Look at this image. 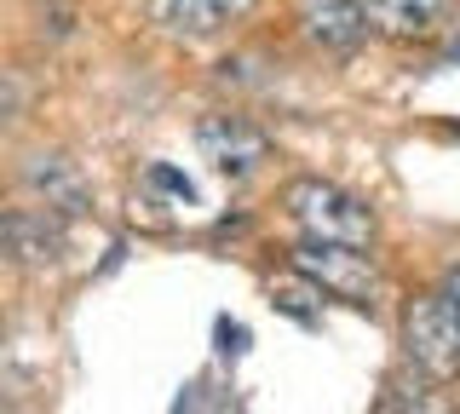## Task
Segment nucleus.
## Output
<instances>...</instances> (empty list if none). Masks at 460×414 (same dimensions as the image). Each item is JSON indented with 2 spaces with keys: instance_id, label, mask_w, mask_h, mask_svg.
I'll list each match as a JSON object with an SVG mask.
<instances>
[{
  "instance_id": "nucleus-1",
  "label": "nucleus",
  "mask_w": 460,
  "mask_h": 414,
  "mask_svg": "<svg viewBox=\"0 0 460 414\" xmlns=\"http://www.w3.org/2000/svg\"><path fill=\"white\" fill-rule=\"evenodd\" d=\"M282 207L294 213V225L305 236H316V242H351V248H368V236H374L368 207L357 202V196H345L340 184H328V179L288 184V190H282Z\"/></svg>"
},
{
  "instance_id": "nucleus-2",
  "label": "nucleus",
  "mask_w": 460,
  "mask_h": 414,
  "mask_svg": "<svg viewBox=\"0 0 460 414\" xmlns=\"http://www.w3.org/2000/svg\"><path fill=\"white\" fill-rule=\"evenodd\" d=\"M402 351H409V363L431 380L460 374V311L443 288L409 305V317H402Z\"/></svg>"
},
{
  "instance_id": "nucleus-3",
  "label": "nucleus",
  "mask_w": 460,
  "mask_h": 414,
  "mask_svg": "<svg viewBox=\"0 0 460 414\" xmlns=\"http://www.w3.org/2000/svg\"><path fill=\"white\" fill-rule=\"evenodd\" d=\"M294 270L311 282V288H328V294L351 299V305H368L374 288H380L374 260L363 248H351V242H316V236H305L294 248Z\"/></svg>"
},
{
  "instance_id": "nucleus-4",
  "label": "nucleus",
  "mask_w": 460,
  "mask_h": 414,
  "mask_svg": "<svg viewBox=\"0 0 460 414\" xmlns=\"http://www.w3.org/2000/svg\"><path fill=\"white\" fill-rule=\"evenodd\" d=\"M196 145H201V155H208L219 173H230V179H248L253 167L270 155V138L259 133L248 116H230V110L196 121Z\"/></svg>"
},
{
  "instance_id": "nucleus-5",
  "label": "nucleus",
  "mask_w": 460,
  "mask_h": 414,
  "mask_svg": "<svg viewBox=\"0 0 460 414\" xmlns=\"http://www.w3.org/2000/svg\"><path fill=\"white\" fill-rule=\"evenodd\" d=\"M259 0H144V12H150V23L172 40H208L230 30V23H242Z\"/></svg>"
},
{
  "instance_id": "nucleus-6",
  "label": "nucleus",
  "mask_w": 460,
  "mask_h": 414,
  "mask_svg": "<svg viewBox=\"0 0 460 414\" xmlns=\"http://www.w3.org/2000/svg\"><path fill=\"white\" fill-rule=\"evenodd\" d=\"M299 30H305L311 47L351 52V47L368 40L374 18H368V0H305V6H299Z\"/></svg>"
},
{
  "instance_id": "nucleus-7",
  "label": "nucleus",
  "mask_w": 460,
  "mask_h": 414,
  "mask_svg": "<svg viewBox=\"0 0 460 414\" xmlns=\"http://www.w3.org/2000/svg\"><path fill=\"white\" fill-rule=\"evenodd\" d=\"M455 0H368V18L374 30L397 35V40H426L449 23Z\"/></svg>"
},
{
  "instance_id": "nucleus-8",
  "label": "nucleus",
  "mask_w": 460,
  "mask_h": 414,
  "mask_svg": "<svg viewBox=\"0 0 460 414\" xmlns=\"http://www.w3.org/2000/svg\"><path fill=\"white\" fill-rule=\"evenodd\" d=\"M23 179L35 184V190L47 196V207H58V213H81V207H86V190H81V179L69 173L64 162H52V155H35V162L23 167Z\"/></svg>"
},
{
  "instance_id": "nucleus-9",
  "label": "nucleus",
  "mask_w": 460,
  "mask_h": 414,
  "mask_svg": "<svg viewBox=\"0 0 460 414\" xmlns=\"http://www.w3.org/2000/svg\"><path fill=\"white\" fill-rule=\"evenodd\" d=\"M150 179L162 184V190H172V196H179V202H196V184L184 179V173H172V167H162V162H155V167H150Z\"/></svg>"
},
{
  "instance_id": "nucleus-10",
  "label": "nucleus",
  "mask_w": 460,
  "mask_h": 414,
  "mask_svg": "<svg viewBox=\"0 0 460 414\" xmlns=\"http://www.w3.org/2000/svg\"><path fill=\"white\" fill-rule=\"evenodd\" d=\"M219 339H225V351H242V339H248V328H242V322H219Z\"/></svg>"
},
{
  "instance_id": "nucleus-11",
  "label": "nucleus",
  "mask_w": 460,
  "mask_h": 414,
  "mask_svg": "<svg viewBox=\"0 0 460 414\" xmlns=\"http://www.w3.org/2000/svg\"><path fill=\"white\" fill-rule=\"evenodd\" d=\"M443 294H449L455 311H460V265H449V277H443Z\"/></svg>"
}]
</instances>
